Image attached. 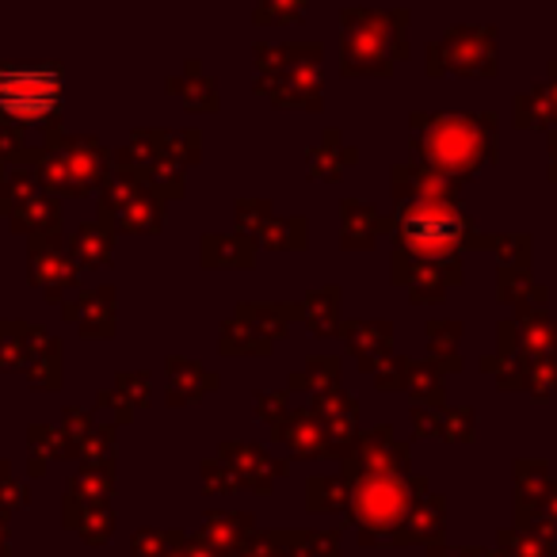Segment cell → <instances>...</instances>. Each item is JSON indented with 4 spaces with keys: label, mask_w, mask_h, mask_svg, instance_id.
Segmentation results:
<instances>
[{
    "label": "cell",
    "mask_w": 557,
    "mask_h": 557,
    "mask_svg": "<svg viewBox=\"0 0 557 557\" xmlns=\"http://www.w3.org/2000/svg\"><path fill=\"white\" fill-rule=\"evenodd\" d=\"M62 103V73L50 65L0 70V111L20 123H42Z\"/></svg>",
    "instance_id": "1"
},
{
    "label": "cell",
    "mask_w": 557,
    "mask_h": 557,
    "mask_svg": "<svg viewBox=\"0 0 557 557\" xmlns=\"http://www.w3.org/2000/svg\"><path fill=\"white\" fill-rule=\"evenodd\" d=\"M405 237L420 252H443L458 240V218L450 210H412L405 218Z\"/></svg>",
    "instance_id": "2"
}]
</instances>
